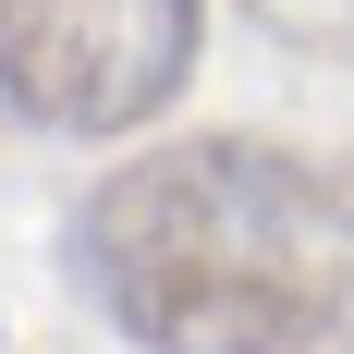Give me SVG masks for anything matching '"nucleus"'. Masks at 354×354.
<instances>
[{
	"instance_id": "obj_1",
	"label": "nucleus",
	"mask_w": 354,
	"mask_h": 354,
	"mask_svg": "<svg viewBox=\"0 0 354 354\" xmlns=\"http://www.w3.org/2000/svg\"><path fill=\"white\" fill-rule=\"evenodd\" d=\"M73 281L147 354H354V183L269 135L147 147L86 196Z\"/></svg>"
},
{
	"instance_id": "obj_2",
	"label": "nucleus",
	"mask_w": 354,
	"mask_h": 354,
	"mask_svg": "<svg viewBox=\"0 0 354 354\" xmlns=\"http://www.w3.org/2000/svg\"><path fill=\"white\" fill-rule=\"evenodd\" d=\"M196 37L208 0H0V98L37 135L110 147L183 98Z\"/></svg>"
}]
</instances>
